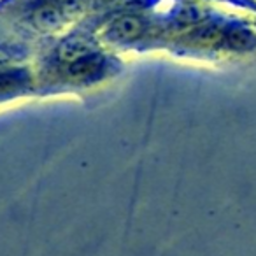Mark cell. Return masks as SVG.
I'll list each match as a JSON object with an SVG mask.
<instances>
[{
	"label": "cell",
	"mask_w": 256,
	"mask_h": 256,
	"mask_svg": "<svg viewBox=\"0 0 256 256\" xmlns=\"http://www.w3.org/2000/svg\"><path fill=\"white\" fill-rule=\"evenodd\" d=\"M144 32V23L137 16H121V18L114 20L110 23L109 30H107V36L109 39H112L114 42H130V40H136L137 37H140Z\"/></svg>",
	"instance_id": "1"
},
{
	"label": "cell",
	"mask_w": 256,
	"mask_h": 256,
	"mask_svg": "<svg viewBox=\"0 0 256 256\" xmlns=\"http://www.w3.org/2000/svg\"><path fill=\"white\" fill-rule=\"evenodd\" d=\"M67 12L60 8V4L54 2H48V4L40 6L34 11L32 23L39 30H56L67 22Z\"/></svg>",
	"instance_id": "2"
},
{
	"label": "cell",
	"mask_w": 256,
	"mask_h": 256,
	"mask_svg": "<svg viewBox=\"0 0 256 256\" xmlns=\"http://www.w3.org/2000/svg\"><path fill=\"white\" fill-rule=\"evenodd\" d=\"M104 68L102 58L96 53H92L74 64L67 65V76L74 81H86V79L96 76V72Z\"/></svg>",
	"instance_id": "3"
},
{
	"label": "cell",
	"mask_w": 256,
	"mask_h": 256,
	"mask_svg": "<svg viewBox=\"0 0 256 256\" xmlns=\"http://www.w3.org/2000/svg\"><path fill=\"white\" fill-rule=\"evenodd\" d=\"M93 53V48L88 40L82 39H68L64 40L58 48V58H60L64 64L70 65L74 62L81 60V58L88 56Z\"/></svg>",
	"instance_id": "4"
},
{
	"label": "cell",
	"mask_w": 256,
	"mask_h": 256,
	"mask_svg": "<svg viewBox=\"0 0 256 256\" xmlns=\"http://www.w3.org/2000/svg\"><path fill=\"white\" fill-rule=\"evenodd\" d=\"M26 76L20 70L14 72H0V92L4 90H11L12 86H18L22 82H25Z\"/></svg>",
	"instance_id": "5"
}]
</instances>
